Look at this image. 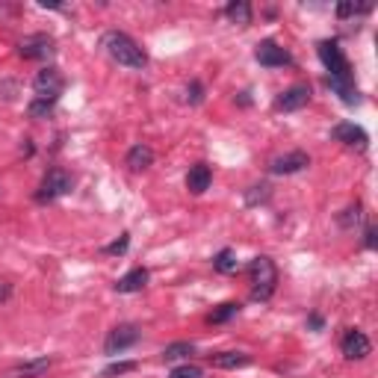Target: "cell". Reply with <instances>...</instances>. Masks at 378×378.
Instances as JSON below:
<instances>
[{"instance_id":"1","label":"cell","mask_w":378,"mask_h":378,"mask_svg":"<svg viewBox=\"0 0 378 378\" xmlns=\"http://www.w3.org/2000/svg\"><path fill=\"white\" fill-rule=\"evenodd\" d=\"M100 47L107 50V56H109L112 62H119V66H124V68L142 71V68L148 66V54L130 39L128 33H121V30L104 33V39H100Z\"/></svg>"},{"instance_id":"2","label":"cell","mask_w":378,"mask_h":378,"mask_svg":"<svg viewBox=\"0 0 378 378\" xmlns=\"http://www.w3.org/2000/svg\"><path fill=\"white\" fill-rule=\"evenodd\" d=\"M248 281H251V298L266 301L272 298L275 287H278V269H275V263L266 255H260L248 263Z\"/></svg>"},{"instance_id":"3","label":"cell","mask_w":378,"mask_h":378,"mask_svg":"<svg viewBox=\"0 0 378 378\" xmlns=\"http://www.w3.org/2000/svg\"><path fill=\"white\" fill-rule=\"evenodd\" d=\"M319 59H322V66L328 68V80L351 83V66L343 54V47H340L337 42H331V39L319 42Z\"/></svg>"},{"instance_id":"4","label":"cell","mask_w":378,"mask_h":378,"mask_svg":"<svg viewBox=\"0 0 378 378\" xmlns=\"http://www.w3.org/2000/svg\"><path fill=\"white\" fill-rule=\"evenodd\" d=\"M71 186H74V178L66 172V169H50L42 183H39V192H36V201L39 204H47V201H56L62 195H68L71 192Z\"/></svg>"},{"instance_id":"5","label":"cell","mask_w":378,"mask_h":378,"mask_svg":"<svg viewBox=\"0 0 378 378\" xmlns=\"http://www.w3.org/2000/svg\"><path fill=\"white\" fill-rule=\"evenodd\" d=\"M33 89H36V98H54V100H59L62 89H66V77H62L59 68L47 66V68H42L39 74H36Z\"/></svg>"},{"instance_id":"6","label":"cell","mask_w":378,"mask_h":378,"mask_svg":"<svg viewBox=\"0 0 378 378\" xmlns=\"http://www.w3.org/2000/svg\"><path fill=\"white\" fill-rule=\"evenodd\" d=\"M18 54L24 59H50L56 54V42L50 39L47 33H33V36H27V39H21Z\"/></svg>"},{"instance_id":"7","label":"cell","mask_w":378,"mask_h":378,"mask_svg":"<svg viewBox=\"0 0 378 378\" xmlns=\"http://www.w3.org/2000/svg\"><path fill=\"white\" fill-rule=\"evenodd\" d=\"M136 340H139V328H136V325H130V322L116 325V328H112L107 334V340H104V351L109 358H116V355H121L124 349H130Z\"/></svg>"},{"instance_id":"8","label":"cell","mask_w":378,"mask_h":378,"mask_svg":"<svg viewBox=\"0 0 378 378\" xmlns=\"http://www.w3.org/2000/svg\"><path fill=\"white\" fill-rule=\"evenodd\" d=\"M255 59L260 62V66H266V68H284V66H289V54L278 45V42H272V39H266V42H260L257 47H255Z\"/></svg>"},{"instance_id":"9","label":"cell","mask_w":378,"mask_h":378,"mask_svg":"<svg viewBox=\"0 0 378 378\" xmlns=\"http://www.w3.org/2000/svg\"><path fill=\"white\" fill-rule=\"evenodd\" d=\"M340 349H343V355L349 361H363L372 351V343H370V337L358 331V328H349L343 334V343H340Z\"/></svg>"},{"instance_id":"10","label":"cell","mask_w":378,"mask_h":378,"mask_svg":"<svg viewBox=\"0 0 378 378\" xmlns=\"http://www.w3.org/2000/svg\"><path fill=\"white\" fill-rule=\"evenodd\" d=\"M331 136L337 142H343V145H349V148H367V142H370V136H367V130L361 128V124H355V121H340L337 128L331 130Z\"/></svg>"},{"instance_id":"11","label":"cell","mask_w":378,"mask_h":378,"mask_svg":"<svg viewBox=\"0 0 378 378\" xmlns=\"http://www.w3.org/2000/svg\"><path fill=\"white\" fill-rule=\"evenodd\" d=\"M310 166V157L305 151H293V154H284V157H275L269 162V172L272 174H296V172H305Z\"/></svg>"},{"instance_id":"12","label":"cell","mask_w":378,"mask_h":378,"mask_svg":"<svg viewBox=\"0 0 378 378\" xmlns=\"http://www.w3.org/2000/svg\"><path fill=\"white\" fill-rule=\"evenodd\" d=\"M308 100H310V86L296 83V86H289L287 92L278 95L275 107L284 109V112H296V109H301V107H308Z\"/></svg>"},{"instance_id":"13","label":"cell","mask_w":378,"mask_h":378,"mask_svg":"<svg viewBox=\"0 0 378 378\" xmlns=\"http://www.w3.org/2000/svg\"><path fill=\"white\" fill-rule=\"evenodd\" d=\"M50 367H54V358H33V361L15 363L12 370L3 372V378H42Z\"/></svg>"},{"instance_id":"14","label":"cell","mask_w":378,"mask_h":378,"mask_svg":"<svg viewBox=\"0 0 378 378\" xmlns=\"http://www.w3.org/2000/svg\"><path fill=\"white\" fill-rule=\"evenodd\" d=\"M210 183H213V172H210V166L198 162V166L189 169V174H186V189H189L192 195H204L207 189H210Z\"/></svg>"},{"instance_id":"15","label":"cell","mask_w":378,"mask_h":378,"mask_svg":"<svg viewBox=\"0 0 378 378\" xmlns=\"http://www.w3.org/2000/svg\"><path fill=\"white\" fill-rule=\"evenodd\" d=\"M148 269H142V266H136V269H130L124 278H119L116 281V293H139V289H145L148 287Z\"/></svg>"},{"instance_id":"16","label":"cell","mask_w":378,"mask_h":378,"mask_svg":"<svg viewBox=\"0 0 378 378\" xmlns=\"http://www.w3.org/2000/svg\"><path fill=\"white\" fill-rule=\"evenodd\" d=\"M124 162H128V169H130V172H142V169H148L151 162H154V151L139 142V145H133V148L128 151Z\"/></svg>"},{"instance_id":"17","label":"cell","mask_w":378,"mask_h":378,"mask_svg":"<svg viewBox=\"0 0 378 378\" xmlns=\"http://www.w3.org/2000/svg\"><path fill=\"white\" fill-rule=\"evenodd\" d=\"M213 367L219 370H239V367H248L251 363V355L245 351H219V355H213Z\"/></svg>"},{"instance_id":"18","label":"cell","mask_w":378,"mask_h":378,"mask_svg":"<svg viewBox=\"0 0 378 378\" xmlns=\"http://www.w3.org/2000/svg\"><path fill=\"white\" fill-rule=\"evenodd\" d=\"M225 15H228L231 24H239V27H248L251 24V6L245 0H234V3L225 6Z\"/></svg>"},{"instance_id":"19","label":"cell","mask_w":378,"mask_h":378,"mask_svg":"<svg viewBox=\"0 0 378 378\" xmlns=\"http://www.w3.org/2000/svg\"><path fill=\"white\" fill-rule=\"evenodd\" d=\"M213 269L222 272V275H234L239 272V260H236V251L231 248H222L216 257H213Z\"/></svg>"},{"instance_id":"20","label":"cell","mask_w":378,"mask_h":378,"mask_svg":"<svg viewBox=\"0 0 378 378\" xmlns=\"http://www.w3.org/2000/svg\"><path fill=\"white\" fill-rule=\"evenodd\" d=\"M195 355V346L192 343H172V346H166L162 349V361L166 363H174V361H183V358H192Z\"/></svg>"},{"instance_id":"21","label":"cell","mask_w":378,"mask_h":378,"mask_svg":"<svg viewBox=\"0 0 378 378\" xmlns=\"http://www.w3.org/2000/svg\"><path fill=\"white\" fill-rule=\"evenodd\" d=\"M236 313H239V305H236V301H225V305H219L216 310L210 313L207 322H210V325H225V322H231Z\"/></svg>"},{"instance_id":"22","label":"cell","mask_w":378,"mask_h":378,"mask_svg":"<svg viewBox=\"0 0 378 378\" xmlns=\"http://www.w3.org/2000/svg\"><path fill=\"white\" fill-rule=\"evenodd\" d=\"M54 107H56L54 98H33L27 112H30V119H47L50 112H54Z\"/></svg>"},{"instance_id":"23","label":"cell","mask_w":378,"mask_h":378,"mask_svg":"<svg viewBox=\"0 0 378 378\" xmlns=\"http://www.w3.org/2000/svg\"><path fill=\"white\" fill-rule=\"evenodd\" d=\"M363 222V210H361V204H351L343 216H340V225H343L346 231H351V228H358V225Z\"/></svg>"},{"instance_id":"24","label":"cell","mask_w":378,"mask_h":378,"mask_svg":"<svg viewBox=\"0 0 378 378\" xmlns=\"http://www.w3.org/2000/svg\"><path fill=\"white\" fill-rule=\"evenodd\" d=\"M266 198H269V186H266V183H257V186L248 189L245 204H260V201H266Z\"/></svg>"},{"instance_id":"25","label":"cell","mask_w":378,"mask_h":378,"mask_svg":"<svg viewBox=\"0 0 378 378\" xmlns=\"http://www.w3.org/2000/svg\"><path fill=\"white\" fill-rule=\"evenodd\" d=\"M169 378H204V372H201L198 367H192V363H183V367L172 370V375H169Z\"/></svg>"},{"instance_id":"26","label":"cell","mask_w":378,"mask_h":378,"mask_svg":"<svg viewBox=\"0 0 378 378\" xmlns=\"http://www.w3.org/2000/svg\"><path fill=\"white\" fill-rule=\"evenodd\" d=\"M136 370V361H124V363H112V367L104 370V378H112V375H124V372H133Z\"/></svg>"},{"instance_id":"27","label":"cell","mask_w":378,"mask_h":378,"mask_svg":"<svg viewBox=\"0 0 378 378\" xmlns=\"http://www.w3.org/2000/svg\"><path fill=\"white\" fill-rule=\"evenodd\" d=\"M186 100L189 104H201V100H204V86H201L198 80H192L186 86Z\"/></svg>"},{"instance_id":"28","label":"cell","mask_w":378,"mask_h":378,"mask_svg":"<svg viewBox=\"0 0 378 378\" xmlns=\"http://www.w3.org/2000/svg\"><path fill=\"white\" fill-rule=\"evenodd\" d=\"M128 245H130V234H121L116 243H109L104 251H107V255H124V251H128Z\"/></svg>"},{"instance_id":"29","label":"cell","mask_w":378,"mask_h":378,"mask_svg":"<svg viewBox=\"0 0 378 378\" xmlns=\"http://www.w3.org/2000/svg\"><path fill=\"white\" fill-rule=\"evenodd\" d=\"M372 6H355V3H340L337 6V15L340 18H351V15H358V12H370Z\"/></svg>"},{"instance_id":"30","label":"cell","mask_w":378,"mask_h":378,"mask_svg":"<svg viewBox=\"0 0 378 378\" xmlns=\"http://www.w3.org/2000/svg\"><path fill=\"white\" fill-rule=\"evenodd\" d=\"M308 325H310L313 331H322V325H325V322H322L319 313H310V317H308Z\"/></svg>"},{"instance_id":"31","label":"cell","mask_w":378,"mask_h":378,"mask_svg":"<svg viewBox=\"0 0 378 378\" xmlns=\"http://www.w3.org/2000/svg\"><path fill=\"white\" fill-rule=\"evenodd\" d=\"M9 296H12V287H9L6 281H0V305H3V301H9Z\"/></svg>"},{"instance_id":"32","label":"cell","mask_w":378,"mask_h":378,"mask_svg":"<svg viewBox=\"0 0 378 378\" xmlns=\"http://www.w3.org/2000/svg\"><path fill=\"white\" fill-rule=\"evenodd\" d=\"M367 248H375V228H367V239H363Z\"/></svg>"},{"instance_id":"33","label":"cell","mask_w":378,"mask_h":378,"mask_svg":"<svg viewBox=\"0 0 378 378\" xmlns=\"http://www.w3.org/2000/svg\"><path fill=\"white\" fill-rule=\"evenodd\" d=\"M239 104H243V107H248V104H251V100H248V92H239Z\"/></svg>"}]
</instances>
